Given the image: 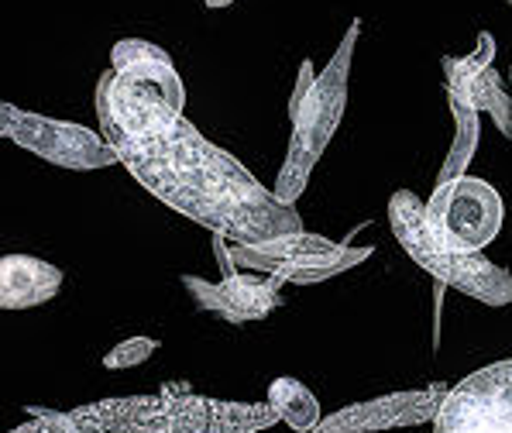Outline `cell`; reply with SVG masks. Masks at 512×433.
Masks as SVG:
<instances>
[{"label": "cell", "mask_w": 512, "mask_h": 433, "mask_svg": "<svg viewBox=\"0 0 512 433\" xmlns=\"http://www.w3.org/2000/svg\"><path fill=\"white\" fill-rule=\"evenodd\" d=\"M117 162L145 186L155 200L214 231L227 241H272L303 231L293 203L265 190L248 165L227 148L203 138L186 117H176L155 135H107Z\"/></svg>", "instance_id": "cell-1"}, {"label": "cell", "mask_w": 512, "mask_h": 433, "mask_svg": "<svg viewBox=\"0 0 512 433\" xmlns=\"http://www.w3.org/2000/svg\"><path fill=\"white\" fill-rule=\"evenodd\" d=\"M354 38H358V25L348 31V38L341 42V49H337V55L330 59V66L320 76H313L310 62L299 66V83L293 100H289L293 138H289L286 162H282L279 183H275L279 200L293 203V207L299 193L306 190V183H310L313 165L327 152L330 138H334L337 124L344 117V107H348V69H351Z\"/></svg>", "instance_id": "cell-2"}, {"label": "cell", "mask_w": 512, "mask_h": 433, "mask_svg": "<svg viewBox=\"0 0 512 433\" xmlns=\"http://www.w3.org/2000/svg\"><path fill=\"white\" fill-rule=\"evenodd\" d=\"M80 433H248L279 420L272 406H234L189 399L183 389L152 399H124L76 409Z\"/></svg>", "instance_id": "cell-3"}, {"label": "cell", "mask_w": 512, "mask_h": 433, "mask_svg": "<svg viewBox=\"0 0 512 433\" xmlns=\"http://www.w3.org/2000/svg\"><path fill=\"white\" fill-rule=\"evenodd\" d=\"M389 227L403 251L433 275L440 286H451L485 306H509L512 303V275L502 265L488 262L482 251H461L433 227L427 203L416 193L399 190L389 200Z\"/></svg>", "instance_id": "cell-4"}, {"label": "cell", "mask_w": 512, "mask_h": 433, "mask_svg": "<svg viewBox=\"0 0 512 433\" xmlns=\"http://www.w3.org/2000/svg\"><path fill=\"white\" fill-rule=\"evenodd\" d=\"M217 258L234 269L275 275L282 282H324L330 275H341L372 258V248H348V244H334L320 234L293 231L279 234L272 241H227L217 238Z\"/></svg>", "instance_id": "cell-5"}, {"label": "cell", "mask_w": 512, "mask_h": 433, "mask_svg": "<svg viewBox=\"0 0 512 433\" xmlns=\"http://www.w3.org/2000/svg\"><path fill=\"white\" fill-rule=\"evenodd\" d=\"M0 131L14 145L28 148L31 155H38L49 165H59V169L93 172L117 162V152L104 131L35 114V110H21L14 104H0Z\"/></svg>", "instance_id": "cell-6"}, {"label": "cell", "mask_w": 512, "mask_h": 433, "mask_svg": "<svg viewBox=\"0 0 512 433\" xmlns=\"http://www.w3.org/2000/svg\"><path fill=\"white\" fill-rule=\"evenodd\" d=\"M427 214L440 234L461 251H482L502 234L506 224V203L482 176H454L440 179L427 200Z\"/></svg>", "instance_id": "cell-7"}, {"label": "cell", "mask_w": 512, "mask_h": 433, "mask_svg": "<svg viewBox=\"0 0 512 433\" xmlns=\"http://www.w3.org/2000/svg\"><path fill=\"white\" fill-rule=\"evenodd\" d=\"M433 433H512V358L451 385L433 416Z\"/></svg>", "instance_id": "cell-8"}, {"label": "cell", "mask_w": 512, "mask_h": 433, "mask_svg": "<svg viewBox=\"0 0 512 433\" xmlns=\"http://www.w3.org/2000/svg\"><path fill=\"white\" fill-rule=\"evenodd\" d=\"M444 396H447L444 385L389 392V396L351 403V406L337 409V413L324 416L313 433H382V430L416 427V423H433Z\"/></svg>", "instance_id": "cell-9"}, {"label": "cell", "mask_w": 512, "mask_h": 433, "mask_svg": "<svg viewBox=\"0 0 512 433\" xmlns=\"http://www.w3.org/2000/svg\"><path fill=\"white\" fill-rule=\"evenodd\" d=\"M220 282L200 279V275H183L186 293L193 296V303L203 313H214V317L227 320V324H248V320L269 317L275 306L282 303V279L275 275H244L234 272V265H224Z\"/></svg>", "instance_id": "cell-10"}, {"label": "cell", "mask_w": 512, "mask_h": 433, "mask_svg": "<svg viewBox=\"0 0 512 433\" xmlns=\"http://www.w3.org/2000/svg\"><path fill=\"white\" fill-rule=\"evenodd\" d=\"M495 42L492 35L478 38V49L471 55H447L444 76L447 93L464 107H475L478 114H492L502 138H512V97L499 80V69L492 66Z\"/></svg>", "instance_id": "cell-11"}, {"label": "cell", "mask_w": 512, "mask_h": 433, "mask_svg": "<svg viewBox=\"0 0 512 433\" xmlns=\"http://www.w3.org/2000/svg\"><path fill=\"white\" fill-rule=\"evenodd\" d=\"M66 272L38 255L11 251L0 258V310H31L62 293Z\"/></svg>", "instance_id": "cell-12"}, {"label": "cell", "mask_w": 512, "mask_h": 433, "mask_svg": "<svg viewBox=\"0 0 512 433\" xmlns=\"http://www.w3.org/2000/svg\"><path fill=\"white\" fill-rule=\"evenodd\" d=\"M110 69L124 80L148 83L162 93L176 110H186V86L179 69L172 66V55L145 38H121L110 49Z\"/></svg>", "instance_id": "cell-13"}, {"label": "cell", "mask_w": 512, "mask_h": 433, "mask_svg": "<svg viewBox=\"0 0 512 433\" xmlns=\"http://www.w3.org/2000/svg\"><path fill=\"white\" fill-rule=\"evenodd\" d=\"M269 406H272V413L296 433H313L320 427V420H324L320 399L299 379H289V375H282V379H275L269 385Z\"/></svg>", "instance_id": "cell-14"}, {"label": "cell", "mask_w": 512, "mask_h": 433, "mask_svg": "<svg viewBox=\"0 0 512 433\" xmlns=\"http://www.w3.org/2000/svg\"><path fill=\"white\" fill-rule=\"evenodd\" d=\"M159 351V341L148 334H138V337H128V341L114 344L107 354H104V368H114V372H121V368H135V365H145L152 354Z\"/></svg>", "instance_id": "cell-15"}, {"label": "cell", "mask_w": 512, "mask_h": 433, "mask_svg": "<svg viewBox=\"0 0 512 433\" xmlns=\"http://www.w3.org/2000/svg\"><path fill=\"white\" fill-rule=\"evenodd\" d=\"M31 413H35L38 420L14 433H80L73 413H49V409H31Z\"/></svg>", "instance_id": "cell-16"}, {"label": "cell", "mask_w": 512, "mask_h": 433, "mask_svg": "<svg viewBox=\"0 0 512 433\" xmlns=\"http://www.w3.org/2000/svg\"><path fill=\"white\" fill-rule=\"evenodd\" d=\"M203 4H207L210 11H224V7H231L234 0H203Z\"/></svg>", "instance_id": "cell-17"}, {"label": "cell", "mask_w": 512, "mask_h": 433, "mask_svg": "<svg viewBox=\"0 0 512 433\" xmlns=\"http://www.w3.org/2000/svg\"><path fill=\"white\" fill-rule=\"evenodd\" d=\"M509 83H512V66H509Z\"/></svg>", "instance_id": "cell-18"}, {"label": "cell", "mask_w": 512, "mask_h": 433, "mask_svg": "<svg viewBox=\"0 0 512 433\" xmlns=\"http://www.w3.org/2000/svg\"><path fill=\"white\" fill-rule=\"evenodd\" d=\"M509 4H512V0H509Z\"/></svg>", "instance_id": "cell-19"}]
</instances>
